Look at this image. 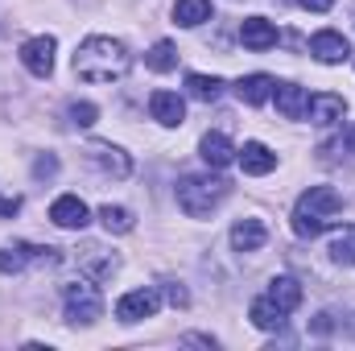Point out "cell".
<instances>
[{
    "label": "cell",
    "mask_w": 355,
    "mask_h": 351,
    "mask_svg": "<svg viewBox=\"0 0 355 351\" xmlns=\"http://www.w3.org/2000/svg\"><path fill=\"white\" fill-rule=\"evenodd\" d=\"M132 67V54L116 37H87L75 50V75L83 83H120Z\"/></svg>",
    "instance_id": "obj_1"
},
{
    "label": "cell",
    "mask_w": 355,
    "mask_h": 351,
    "mask_svg": "<svg viewBox=\"0 0 355 351\" xmlns=\"http://www.w3.org/2000/svg\"><path fill=\"white\" fill-rule=\"evenodd\" d=\"M339 211H343V194L335 186H310L293 207V236H302V240L322 236Z\"/></svg>",
    "instance_id": "obj_2"
},
{
    "label": "cell",
    "mask_w": 355,
    "mask_h": 351,
    "mask_svg": "<svg viewBox=\"0 0 355 351\" xmlns=\"http://www.w3.org/2000/svg\"><path fill=\"white\" fill-rule=\"evenodd\" d=\"M227 182L215 174H186L178 182V207L190 215V219H202V215H211L223 198H227Z\"/></svg>",
    "instance_id": "obj_3"
},
{
    "label": "cell",
    "mask_w": 355,
    "mask_h": 351,
    "mask_svg": "<svg viewBox=\"0 0 355 351\" xmlns=\"http://www.w3.org/2000/svg\"><path fill=\"white\" fill-rule=\"evenodd\" d=\"M62 306L75 327H91L103 314V293L91 281H71V285H62Z\"/></svg>",
    "instance_id": "obj_4"
},
{
    "label": "cell",
    "mask_w": 355,
    "mask_h": 351,
    "mask_svg": "<svg viewBox=\"0 0 355 351\" xmlns=\"http://www.w3.org/2000/svg\"><path fill=\"white\" fill-rule=\"evenodd\" d=\"M87 162L99 170L103 178H116V182H124V178L132 174V162H128V153L124 149H116L112 141H87Z\"/></svg>",
    "instance_id": "obj_5"
},
{
    "label": "cell",
    "mask_w": 355,
    "mask_h": 351,
    "mask_svg": "<svg viewBox=\"0 0 355 351\" xmlns=\"http://www.w3.org/2000/svg\"><path fill=\"white\" fill-rule=\"evenodd\" d=\"M58 248H37V244H8L0 248V273H21L25 264H58Z\"/></svg>",
    "instance_id": "obj_6"
},
{
    "label": "cell",
    "mask_w": 355,
    "mask_h": 351,
    "mask_svg": "<svg viewBox=\"0 0 355 351\" xmlns=\"http://www.w3.org/2000/svg\"><path fill=\"white\" fill-rule=\"evenodd\" d=\"M157 306H162V293L157 289H128L120 302H116V318L120 323H141V318H153L157 314Z\"/></svg>",
    "instance_id": "obj_7"
},
{
    "label": "cell",
    "mask_w": 355,
    "mask_h": 351,
    "mask_svg": "<svg viewBox=\"0 0 355 351\" xmlns=\"http://www.w3.org/2000/svg\"><path fill=\"white\" fill-rule=\"evenodd\" d=\"M310 54H314L322 67H339V62L352 58V46H347L343 33H335V29H318V33L310 37Z\"/></svg>",
    "instance_id": "obj_8"
},
{
    "label": "cell",
    "mask_w": 355,
    "mask_h": 351,
    "mask_svg": "<svg viewBox=\"0 0 355 351\" xmlns=\"http://www.w3.org/2000/svg\"><path fill=\"white\" fill-rule=\"evenodd\" d=\"M21 62H25V71H29V75L50 79V71H54V37H50V33L29 37V42L21 46Z\"/></svg>",
    "instance_id": "obj_9"
},
{
    "label": "cell",
    "mask_w": 355,
    "mask_h": 351,
    "mask_svg": "<svg viewBox=\"0 0 355 351\" xmlns=\"http://www.w3.org/2000/svg\"><path fill=\"white\" fill-rule=\"evenodd\" d=\"M50 219H54L58 228H67V232H83L91 223V211L79 194H62V198L50 203Z\"/></svg>",
    "instance_id": "obj_10"
},
{
    "label": "cell",
    "mask_w": 355,
    "mask_h": 351,
    "mask_svg": "<svg viewBox=\"0 0 355 351\" xmlns=\"http://www.w3.org/2000/svg\"><path fill=\"white\" fill-rule=\"evenodd\" d=\"M149 116L157 124H166V128H178L186 120V103H182V95H174V91H153L149 95Z\"/></svg>",
    "instance_id": "obj_11"
},
{
    "label": "cell",
    "mask_w": 355,
    "mask_h": 351,
    "mask_svg": "<svg viewBox=\"0 0 355 351\" xmlns=\"http://www.w3.org/2000/svg\"><path fill=\"white\" fill-rule=\"evenodd\" d=\"M343 112H347V99L343 95H331V91H322V95H310V120L318 124V128H331V124H339L343 120Z\"/></svg>",
    "instance_id": "obj_12"
},
{
    "label": "cell",
    "mask_w": 355,
    "mask_h": 351,
    "mask_svg": "<svg viewBox=\"0 0 355 351\" xmlns=\"http://www.w3.org/2000/svg\"><path fill=\"white\" fill-rule=\"evenodd\" d=\"M272 99H277V112L285 120H302L310 112V95H306V87H297V83H277L272 87Z\"/></svg>",
    "instance_id": "obj_13"
},
{
    "label": "cell",
    "mask_w": 355,
    "mask_h": 351,
    "mask_svg": "<svg viewBox=\"0 0 355 351\" xmlns=\"http://www.w3.org/2000/svg\"><path fill=\"white\" fill-rule=\"evenodd\" d=\"M240 42L248 46V50H272L277 46V25L272 21H265V17H248L244 25H240Z\"/></svg>",
    "instance_id": "obj_14"
},
{
    "label": "cell",
    "mask_w": 355,
    "mask_h": 351,
    "mask_svg": "<svg viewBox=\"0 0 355 351\" xmlns=\"http://www.w3.org/2000/svg\"><path fill=\"white\" fill-rule=\"evenodd\" d=\"M268 244V228L261 219H240L236 228H232V248L236 252H257V248H265Z\"/></svg>",
    "instance_id": "obj_15"
},
{
    "label": "cell",
    "mask_w": 355,
    "mask_h": 351,
    "mask_svg": "<svg viewBox=\"0 0 355 351\" xmlns=\"http://www.w3.org/2000/svg\"><path fill=\"white\" fill-rule=\"evenodd\" d=\"M240 166H244V174L265 178V174L277 170V153H272L268 145H261V141H248V145L240 149Z\"/></svg>",
    "instance_id": "obj_16"
},
{
    "label": "cell",
    "mask_w": 355,
    "mask_h": 351,
    "mask_svg": "<svg viewBox=\"0 0 355 351\" xmlns=\"http://www.w3.org/2000/svg\"><path fill=\"white\" fill-rule=\"evenodd\" d=\"M79 268H87L91 277H112L116 268H120V257L116 252H107V248H99V244H83L79 248Z\"/></svg>",
    "instance_id": "obj_17"
},
{
    "label": "cell",
    "mask_w": 355,
    "mask_h": 351,
    "mask_svg": "<svg viewBox=\"0 0 355 351\" xmlns=\"http://www.w3.org/2000/svg\"><path fill=\"white\" fill-rule=\"evenodd\" d=\"M265 298L277 306V310H285V314H293L297 306H302V285L293 281V277H272L265 289Z\"/></svg>",
    "instance_id": "obj_18"
},
{
    "label": "cell",
    "mask_w": 355,
    "mask_h": 351,
    "mask_svg": "<svg viewBox=\"0 0 355 351\" xmlns=\"http://www.w3.org/2000/svg\"><path fill=\"white\" fill-rule=\"evenodd\" d=\"M198 153H202V162H207L211 170H223V166H232V157H236V149H232V141H227L223 132H207V137L198 141Z\"/></svg>",
    "instance_id": "obj_19"
},
{
    "label": "cell",
    "mask_w": 355,
    "mask_h": 351,
    "mask_svg": "<svg viewBox=\"0 0 355 351\" xmlns=\"http://www.w3.org/2000/svg\"><path fill=\"white\" fill-rule=\"evenodd\" d=\"M272 87H277V83H272L268 75H244V79L236 83V95H240L248 108H261L265 99H272Z\"/></svg>",
    "instance_id": "obj_20"
},
{
    "label": "cell",
    "mask_w": 355,
    "mask_h": 351,
    "mask_svg": "<svg viewBox=\"0 0 355 351\" xmlns=\"http://www.w3.org/2000/svg\"><path fill=\"white\" fill-rule=\"evenodd\" d=\"M174 21L182 25V29H198L202 21H211V0H178Z\"/></svg>",
    "instance_id": "obj_21"
},
{
    "label": "cell",
    "mask_w": 355,
    "mask_h": 351,
    "mask_svg": "<svg viewBox=\"0 0 355 351\" xmlns=\"http://www.w3.org/2000/svg\"><path fill=\"white\" fill-rule=\"evenodd\" d=\"M248 318H252V327H261V331H281L289 314H285V310H277L268 298H257V302H252V310H248Z\"/></svg>",
    "instance_id": "obj_22"
},
{
    "label": "cell",
    "mask_w": 355,
    "mask_h": 351,
    "mask_svg": "<svg viewBox=\"0 0 355 351\" xmlns=\"http://www.w3.org/2000/svg\"><path fill=\"white\" fill-rule=\"evenodd\" d=\"M331 261L335 264H343V268H352L355 264V223H347V228H339L335 232V240H331Z\"/></svg>",
    "instance_id": "obj_23"
},
{
    "label": "cell",
    "mask_w": 355,
    "mask_h": 351,
    "mask_svg": "<svg viewBox=\"0 0 355 351\" xmlns=\"http://www.w3.org/2000/svg\"><path fill=\"white\" fill-rule=\"evenodd\" d=\"M99 223H103L112 236H128V232L137 228L132 211H128V207H112V203H107V207H99Z\"/></svg>",
    "instance_id": "obj_24"
},
{
    "label": "cell",
    "mask_w": 355,
    "mask_h": 351,
    "mask_svg": "<svg viewBox=\"0 0 355 351\" xmlns=\"http://www.w3.org/2000/svg\"><path fill=\"white\" fill-rule=\"evenodd\" d=\"M186 91L194 99H202V103H215L223 95V79H215V75H186Z\"/></svg>",
    "instance_id": "obj_25"
},
{
    "label": "cell",
    "mask_w": 355,
    "mask_h": 351,
    "mask_svg": "<svg viewBox=\"0 0 355 351\" xmlns=\"http://www.w3.org/2000/svg\"><path fill=\"white\" fill-rule=\"evenodd\" d=\"M145 67L149 71H157V75H166V71H174L178 67V50H174V42H157L149 54H145Z\"/></svg>",
    "instance_id": "obj_26"
},
{
    "label": "cell",
    "mask_w": 355,
    "mask_h": 351,
    "mask_svg": "<svg viewBox=\"0 0 355 351\" xmlns=\"http://www.w3.org/2000/svg\"><path fill=\"white\" fill-rule=\"evenodd\" d=\"M95 116H99V108H95V103H71V120H75L79 128H91V124H95Z\"/></svg>",
    "instance_id": "obj_27"
},
{
    "label": "cell",
    "mask_w": 355,
    "mask_h": 351,
    "mask_svg": "<svg viewBox=\"0 0 355 351\" xmlns=\"http://www.w3.org/2000/svg\"><path fill=\"white\" fill-rule=\"evenodd\" d=\"M33 174H37V178H50V174H58V157H54V153H46V157H37V166H33Z\"/></svg>",
    "instance_id": "obj_28"
},
{
    "label": "cell",
    "mask_w": 355,
    "mask_h": 351,
    "mask_svg": "<svg viewBox=\"0 0 355 351\" xmlns=\"http://www.w3.org/2000/svg\"><path fill=\"white\" fill-rule=\"evenodd\" d=\"M166 298H170L174 306H190V293H186L182 285H166Z\"/></svg>",
    "instance_id": "obj_29"
},
{
    "label": "cell",
    "mask_w": 355,
    "mask_h": 351,
    "mask_svg": "<svg viewBox=\"0 0 355 351\" xmlns=\"http://www.w3.org/2000/svg\"><path fill=\"white\" fill-rule=\"evenodd\" d=\"M17 211H21V198H4L0 194V219H12Z\"/></svg>",
    "instance_id": "obj_30"
},
{
    "label": "cell",
    "mask_w": 355,
    "mask_h": 351,
    "mask_svg": "<svg viewBox=\"0 0 355 351\" xmlns=\"http://www.w3.org/2000/svg\"><path fill=\"white\" fill-rule=\"evenodd\" d=\"M335 0H302V8H310V12H327Z\"/></svg>",
    "instance_id": "obj_31"
},
{
    "label": "cell",
    "mask_w": 355,
    "mask_h": 351,
    "mask_svg": "<svg viewBox=\"0 0 355 351\" xmlns=\"http://www.w3.org/2000/svg\"><path fill=\"white\" fill-rule=\"evenodd\" d=\"M343 149H347V153H355V124L343 132Z\"/></svg>",
    "instance_id": "obj_32"
}]
</instances>
